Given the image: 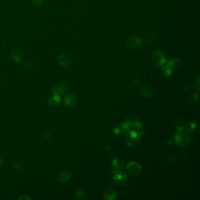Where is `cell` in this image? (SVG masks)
Listing matches in <instances>:
<instances>
[{
  "label": "cell",
  "mask_w": 200,
  "mask_h": 200,
  "mask_svg": "<svg viewBox=\"0 0 200 200\" xmlns=\"http://www.w3.org/2000/svg\"><path fill=\"white\" fill-rule=\"evenodd\" d=\"M142 133L137 130H130L127 132L125 137L126 144L130 147H135L139 145Z\"/></svg>",
  "instance_id": "obj_1"
},
{
  "label": "cell",
  "mask_w": 200,
  "mask_h": 200,
  "mask_svg": "<svg viewBox=\"0 0 200 200\" xmlns=\"http://www.w3.org/2000/svg\"><path fill=\"white\" fill-rule=\"evenodd\" d=\"M177 133L174 136L175 142L181 147L186 146L190 140V137L184 131L182 127L177 126Z\"/></svg>",
  "instance_id": "obj_2"
},
{
  "label": "cell",
  "mask_w": 200,
  "mask_h": 200,
  "mask_svg": "<svg viewBox=\"0 0 200 200\" xmlns=\"http://www.w3.org/2000/svg\"><path fill=\"white\" fill-rule=\"evenodd\" d=\"M141 165L136 162H132L128 163L126 170L128 174L132 176L137 175L141 172Z\"/></svg>",
  "instance_id": "obj_3"
},
{
  "label": "cell",
  "mask_w": 200,
  "mask_h": 200,
  "mask_svg": "<svg viewBox=\"0 0 200 200\" xmlns=\"http://www.w3.org/2000/svg\"><path fill=\"white\" fill-rule=\"evenodd\" d=\"M114 183L118 187H123L127 184L128 178L127 175L123 173L117 172L113 177Z\"/></svg>",
  "instance_id": "obj_4"
},
{
  "label": "cell",
  "mask_w": 200,
  "mask_h": 200,
  "mask_svg": "<svg viewBox=\"0 0 200 200\" xmlns=\"http://www.w3.org/2000/svg\"><path fill=\"white\" fill-rule=\"evenodd\" d=\"M126 121L130 125V127H135L137 130L140 129L142 127V123L140 120L137 119L135 115L132 114H129L127 115L126 118Z\"/></svg>",
  "instance_id": "obj_5"
},
{
  "label": "cell",
  "mask_w": 200,
  "mask_h": 200,
  "mask_svg": "<svg viewBox=\"0 0 200 200\" xmlns=\"http://www.w3.org/2000/svg\"><path fill=\"white\" fill-rule=\"evenodd\" d=\"M11 56L12 59L16 62H21L24 59V53L18 47L14 48L11 52Z\"/></svg>",
  "instance_id": "obj_6"
},
{
  "label": "cell",
  "mask_w": 200,
  "mask_h": 200,
  "mask_svg": "<svg viewBox=\"0 0 200 200\" xmlns=\"http://www.w3.org/2000/svg\"><path fill=\"white\" fill-rule=\"evenodd\" d=\"M127 47L130 49H136L140 48L141 45L140 39L136 36H131L127 40Z\"/></svg>",
  "instance_id": "obj_7"
},
{
  "label": "cell",
  "mask_w": 200,
  "mask_h": 200,
  "mask_svg": "<svg viewBox=\"0 0 200 200\" xmlns=\"http://www.w3.org/2000/svg\"><path fill=\"white\" fill-rule=\"evenodd\" d=\"M130 125H129V123L125 122L124 123H120L117 125L115 128H114V133L116 135H123V133H125L127 130H128L130 128Z\"/></svg>",
  "instance_id": "obj_8"
},
{
  "label": "cell",
  "mask_w": 200,
  "mask_h": 200,
  "mask_svg": "<svg viewBox=\"0 0 200 200\" xmlns=\"http://www.w3.org/2000/svg\"><path fill=\"white\" fill-rule=\"evenodd\" d=\"M125 163L122 159L119 158H115L112 160V168L111 172L116 173L124 167Z\"/></svg>",
  "instance_id": "obj_9"
},
{
  "label": "cell",
  "mask_w": 200,
  "mask_h": 200,
  "mask_svg": "<svg viewBox=\"0 0 200 200\" xmlns=\"http://www.w3.org/2000/svg\"><path fill=\"white\" fill-rule=\"evenodd\" d=\"M152 61L153 64L157 66H161L165 62L163 55L159 51L155 52L152 58Z\"/></svg>",
  "instance_id": "obj_10"
},
{
  "label": "cell",
  "mask_w": 200,
  "mask_h": 200,
  "mask_svg": "<svg viewBox=\"0 0 200 200\" xmlns=\"http://www.w3.org/2000/svg\"><path fill=\"white\" fill-rule=\"evenodd\" d=\"M56 61L58 63L62 66H67L71 63L70 58L66 55L61 54L56 57Z\"/></svg>",
  "instance_id": "obj_11"
},
{
  "label": "cell",
  "mask_w": 200,
  "mask_h": 200,
  "mask_svg": "<svg viewBox=\"0 0 200 200\" xmlns=\"http://www.w3.org/2000/svg\"><path fill=\"white\" fill-rule=\"evenodd\" d=\"M140 92L142 96L145 98H150L153 94L152 88L148 85H144L140 87Z\"/></svg>",
  "instance_id": "obj_12"
},
{
  "label": "cell",
  "mask_w": 200,
  "mask_h": 200,
  "mask_svg": "<svg viewBox=\"0 0 200 200\" xmlns=\"http://www.w3.org/2000/svg\"><path fill=\"white\" fill-rule=\"evenodd\" d=\"M65 102L69 106H73L76 103V98L72 94H68L65 98Z\"/></svg>",
  "instance_id": "obj_13"
},
{
  "label": "cell",
  "mask_w": 200,
  "mask_h": 200,
  "mask_svg": "<svg viewBox=\"0 0 200 200\" xmlns=\"http://www.w3.org/2000/svg\"><path fill=\"white\" fill-rule=\"evenodd\" d=\"M116 195H117L116 192L112 188H110L105 191L103 194L104 198L107 200H114L116 197Z\"/></svg>",
  "instance_id": "obj_14"
},
{
  "label": "cell",
  "mask_w": 200,
  "mask_h": 200,
  "mask_svg": "<svg viewBox=\"0 0 200 200\" xmlns=\"http://www.w3.org/2000/svg\"><path fill=\"white\" fill-rule=\"evenodd\" d=\"M70 177H71V174L68 171H62L58 175L59 180L62 182H68L70 179Z\"/></svg>",
  "instance_id": "obj_15"
},
{
  "label": "cell",
  "mask_w": 200,
  "mask_h": 200,
  "mask_svg": "<svg viewBox=\"0 0 200 200\" xmlns=\"http://www.w3.org/2000/svg\"><path fill=\"white\" fill-rule=\"evenodd\" d=\"M59 93L64 94L66 93L69 89V85L67 82H62L58 85Z\"/></svg>",
  "instance_id": "obj_16"
},
{
  "label": "cell",
  "mask_w": 200,
  "mask_h": 200,
  "mask_svg": "<svg viewBox=\"0 0 200 200\" xmlns=\"http://www.w3.org/2000/svg\"><path fill=\"white\" fill-rule=\"evenodd\" d=\"M75 197L76 200H84L86 198V193L83 190H79L76 192Z\"/></svg>",
  "instance_id": "obj_17"
},
{
  "label": "cell",
  "mask_w": 200,
  "mask_h": 200,
  "mask_svg": "<svg viewBox=\"0 0 200 200\" xmlns=\"http://www.w3.org/2000/svg\"><path fill=\"white\" fill-rule=\"evenodd\" d=\"M196 122L194 121L190 122V123H188V125L186 126V132L187 133H191L193 132L196 127Z\"/></svg>",
  "instance_id": "obj_18"
},
{
  "label": "cell",
  "mask_w": 200,
  "mask_h": 200,
  "mask_svg": "<svg viewBox=\"0 0 200 200\" xmlns=\"http://www.w3.org/2000/svg\"><path fill=\"white\" fill-rule=\"evenodd\" d=\"M167 66L172 70H175L176 69H177L179 66H180V62L177 60H174V61H172L171 62H170L167 65Z\"/></svg>",
  "instance_id": "obj_19"
},
{
  "label": "cell",
  "mask_w": 200,
  "mask_h": 200,
  "mask_svg": "<svg viewBox=\"0 0 200 200\" xmlns=\"http://www.w3.org/2000/svg\"><path fill=\"white\" fill-rule=\"evenodd\" d=\"M189 100L191 103H192L194 105H197L199 103V96L197 94L191 93L190 96Z\"/></svg>",
  "instance_id": "obj_20"
},
{
  "label": "cell",
  "mask_w": 200,
  "mask_h": 200,
  "mask_svg": "<svg viewBox=\"0 0 200 200\" xmlns=\"http://www.w3.org/2000/svg\"><path fill=\"white\" fill-rule=\"evenodd\" d=\"M172 72V70L167 65L164 68L163 74L165 76L168 77L169 76H170Z\"/></svg>",
  "instance_id": "obj_21"
},
{
  "label": "cell",
  "mask_w": 200,
  "mask_h": 200,
  "mask_svg": "<svg viewBox=\"0 0 200 200\" xmlns=\"http://www.w3.org/2000/svg\"><path fill=\"white\" fill-rule=\"evenodd\" d=\"M48 104L49 105V106H51V107H56L57 106L59 103H58L56 100H55L53 98V96H52L51 98H50L48 100Z\"/></svg>",
  "instance_id": "obj_22"
},
{
  "label": "cell",
  "mask_w": 200,
  "mask_h": 200,
  "mask_svg": "<svg viewBox=\"0 0 200 200\" xmlns=\"http://www.w3.org/2000/svg\"><path fill=\"white\" fill-rule=\"evenodd\" d=\"M194 86H195V88L197 91H200V76H199V75H198V76L195 78V83H194Z\"/></svg>",
  "instance_id": "obj_23"
},
{
  "label": "cell",
  "mask_w": 200,
  "mask_h": 200,
  "mask_svg": "<svg viewBox=\"0 0 200 200\" xmlns=\"http://www.w3.org/2000/svg\"><path fill=\"white\" fill-rule=\"evenodd\" d=\"M31 2L36 6H40L44 2V0H31Z\"/></svg>",
  "instance_id": "obj_24"
},
{
  "label": "cell",
  "mask_w": 200,
  "mask_h": 200,
  "mask_svg": "<svg viewBox=\"0 0 200 200\" xmlns=\"http://www.w3.org/2000/svg\"><path fill=\"white\" fill-rule=\"evenodd\" d=\"M42 136L43 138H44L45 139H48V138H50L51 135H50V134H49V132H44L42 133Z\"/></svg>",
  "instance_id": "obj_25"
},
{
  "label": "cell",
  "mask_w": 200,
  "mask_h": 200,
  "mask_svg": "<svg viewBox=\"0 0 200 200\" xmlns=\"http://www.w3.org/2000/svg\"><path fill=\"white\" fill-rule=\"evenodd\" d=\"M12 166L15 169H19L21 168V164H20L19 163H18V162H14V163L12 164Z\"/></svg>",
  "instance_id": "obj_26"
},
{
  "label": "cell",
  "mask_w": 200,
  "mask_h": 200,
  "mask_svg": "<svg viewBox=\"0 0 200 200\" xmlns=\"http://www.w3.org/2000/svg\"><path fill=\"white\" fill-rule=\"evenodd\" d=\"M52 92H53L54 95L59 94V92L58 86H55L54 87L52 88Z\"/></svg>",
  "instance_id": "obj_27"
},
{
  "label": "cell",
  "mask_w": 200,
  "mask_h": 200,
  "mask_svg": "<svg viewBox=\"0 0 200 200\" xmlns=\"http://www.w3.org/2000/svg\"><path fill=\"white\" fill-rule=\"evenodd\" d=\"M18 200H31V198L28 196L27 195H22L21 197H19L18 198Z\"/></svg>",
  "instance_id": "obj_28"
},
{
  "label": "cell",
  "mask_w": 200,
  "mask_h": 200,
  "mask_svg": "<svg viewBox=\"0 0 200 200\" xmlns=\"http://www.w3.org/2000/svg\"><path fill=\"white\" fill-rule=\"evenodd\" d=\"M140 79H139L138 78H135L134 79V83H135V85H138L140 83Z\"/></svg>",
  "instance_id": "obj_29"
},
{
  "label": "cell",
  "mask_w": 200,
  "mask_h": 200,
  "mask_svg": "<svg viewBox=\"0 0 200 200\" xmlns=\"http://www.w3.org/2000/svg\"><path fill=\"white\" fill-rule=\"evenodd\" d=\"M2 157L1 155H0V167L2 165Z\"/></svg>",
  "instance_id": "obj_30"
}]
</instances>
